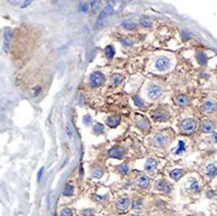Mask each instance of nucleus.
<instances>
[{
  "label": "nucleus",
  "mask_w": 217,
  "mask_h": 216,
  "mask_svg": "<svg viewBox=\"0 0 217 216\" xmlns=\"http://www.w3.org/2000/svg\"><path fill=\"white\" fill-rule=\"evenodd\" d=\"M170 65H171V61L166 56H160L155 62V68L158 71H165L170 67Z\"/></svg>",
  "instance_id": "nucleus-1"
},
{
  "label": "nucleus",
  "mask_w": 217,
  "mask_h": 216,
  "mask_svg": "<svg viewBox=\"0 0 217 216\" xmlns=\"http://www.w3.org/2000/svg\"><path fill=\"white\" fill-rule=\"evenodd\" d=\"M89 81H90V85L92 87H98L102 84V82L104 81V76L101 72H93L90 74L89 77Z\"/></svg>",
  "instance_id": "nucleus-2"
},
{
  "label": "nucleus",
  "mask_w": 217,
  "mask_h": 216,
  "mask_svg": "<svg viewBox=\"0 0 217 216\" xmlns=\"http://www.w3.org/2000/svg\"><path fill=\"white\" fill-rule=\"evenodd\" d=\"M147 94L151 99H157L161 96L162 89L160 86L156 85V84H151L147 89Z\"/></svg>",
  "instance_id": "nucleus-3"
},
{
  "label": "nucleus",
  "mask_w": 217,
  "mask_h": 216,
  "mask_svg": "<svg viewBox=\"0 0 217 216\" xmlns=\"http://www.w3.org/2000/svg\"><path fill=\"white\" fill-rule=\"evenodd\" d=\"M200 186H199V182L196 178L190 177L186 182V190L191 193H195V192L199 191Z\"/></svg>",
  "instance_id": "nucleus-4"
},
{
  "label": "nucleus",
  "mask_w": 217,
  "mask_h": 216,
  "mask_svg": "<svg viewBox=\"0 0 217 216\" xmlns=\"http://www.w3.org/2000/svg\"><path fill=\"white\" fill-rule=\"evenodd\" d=\"M112 10H113V4L112 2H109L108 4L105 6V8L102 10V12L100 13V15H99L98 19H97V25L100 24L104 19H106L107 17H108V15L112 12Z\"/></svg>",
  "instance_id": "nucleus-5"
},
{
  "label": "nucleus",
  "mask_w": 217,
  "mask_h": 216,
  "mask_svg": "<svg viewBox=\"0 0 217 216\" xmlns=\"http://www.w3.org/2000/svg\"><path fill=\"white\" fill-rule=\"evenodd\" d=\"M108 155L110 157H113V158L120 159L125 155V150L122 148V147L115 146V147H113V148H111L110 150H109Z\"/></svg>",
  "instance_id": "nucleus-6"
},
{
  "label": "nucleus",
  "mask_w": 217,
  "mask_h": 216,
  "mask_svg": "<svg viewBox=\"0 0 217 216\" xmlns=\"http://www.w3.org/2000/svg\"><path fill=\"white\" fill-rule=\"evenodd\" d=\"M169 115L163 109H157L153 112V118L155 121H159V122H162V121H165L168 119Z\"/></svg>",
  "instance_id": "nucleus-7"
},
{
  "label": "nucleus",
  "mask_w": 217,
  "mask_h": 216,
  "mask_svg": "<svg viewBox=\"0 0 217 216\" xmlns=\"http://www.w3.org/2000/svg\"><path fill=\"white\" fill-rule=\"evenodd\" d=\"M195 126H196V123L193 119H186L184 120L182 123H181V129L185 132H191V131L194 130Z\"/></svg>",
  "instance_id": "nucleus-8"
},
{
  "label": "nucleus",
  "mask_w": 217,
  "mask_h": 216,
  "mask_svg": "<svg viewBox=\"0 0 217 216\" xmlns=\"http://www.w3.org/2000/svg\"><path fill=\"white\" fill-rule=\"evenodd\" d=\"M168 142V137L166 136L163 133H159V134H156L154 136V143H155L156 146L162 147Z\"/></svg>",
  "instance_id": "nucleus-9"
},
{
  "label": "nucleus",
  "mask_w": 217,
  "mask_h": 216,
  "mask_svg": "<svg viewBox=\"0 0 217 216\" xmlns=\"http://www.w3.org/2000/svg\"><path fill=\"white\" fill-rule=\"evenodd\" d=\"M156 189L161 192H164V193H169L171 188H170V185L167 181H165V180H159V181L156 183Z\"/></svg>",
  "instance_id": "nucleus-10"
},
{
  "label": "nucleus",
  "mask_w": 217,
  "mask_h": 216,
  "mask_svg": "<svg viewBox=\"0 0 217 216\" xmlns=\"http://www.w3.org/2000/svg\"><path fill=\"white\" fill-rule=\"evenodd\" d=\"M129 205H130V200L127 197H122L117 201V208L120 211H125L128 209Z\"/></svg>",
  "instance_id": "nucleus-11"
},
{
  "label": "nucleus",
  "mask_w": 217,
  "mask_h": 216,
  "mask_svg": "<svg viewBox=\"0 0 217 216\" xmlns=\"http://www.w3.org/2000/svg\"><path fill=\"white\" fill-rule=\"evenodd\" d=\"M136 184L141 188H146L150 183V179L146 175H139L135 180Z\"/></svg>",
  "instance_id": "nucleus-12"
},
{
  "label": "nucleus",
  "mask_w": 217,
  "mask_h": 216,
  "mask_svg": "<svg viewBox=\"0 0 217 216\" xmlns=\"http://www.w3.org/2000/svg\"><path fill=\"white\" fill-rule=\"evenodd\" d=\"M11 38H12V31L9 28L5 29L4 31V51L5 52H8L9 49V44H10Z\"/></svg>",
  "instance_id": "nucleus-13"
},
{
  "label": "nucleus",
  "mask_w": 217,
  "mask_h": 216,
  "mask_svg": "<svg viewBox=\"0 0 217 216\" xmlns=\"http://www.w3.org/2000/svg\"><path fill=\"white\" fill-rule=\"evenodd\" d=\"M216 108H217V104L216 102L213 101V100H207V101L203 104V109H204V111L207 113L213 112Z\"/></svg>",
  "instance_id": "nucleus-14"
},
{
  "label": "nucleus",
  "mask_w": 217,
  "mask_h": 216,
  "mask_svg": "<svg viewBox=\"0 0 217 216\" xmlns=\"http://www.w3.org/2000/svg\"><path fill=\"white\" fill-rule=\"evenodd\" d=\"M205 174L209 177H213V176L217 175V166L213 163H210L206 166L205 169Z\"/></svg>",
  "instance_id": "nucleus-15"
},
{
  "label": "nucleus",
  "mask_w": 217,
  "mask_h": 216,
  "mask_svg": "<svg viewBox=\"0 0 217 216\" xmlns=\"http://www.w3.org/2000/svg\"><path fill=\"white\" fill-rule=\"evenodd\" d=\"M185 151H186V143H185L183 140H180L178 142L177 147L174 149V151H173V153H174L175 155H181V154H183Z\"/></svg>",
  "instance_id": "nucleus-16"
},
{
  "label": "nucleus",
  "mask_w": 217,
  "mask_h": 216,
  "mask_svg": "<svg viewBox=\"0 0 217 216\" xmlns=\"http://www.w3.org/2000/svg\"><path fill=\"white\" fill-rule=\"evenodd\" d=\"M157 167V161L154 158H148L145 162V169L147 171H153Z\"/></svg>",
  "instance_id": "nucleus-17"
},
{
  "label": "nucleus",
  "mask_w": 217,
  "mask_h": 216,
  "mask_svg": "<svg viewBox=\"0 0 217 216\" xmlns=\"http://www.w3.org/2000/svg\"><path fill=\"white\" fill-rule=\"evenodd\" d=\"M136 124H137V126L139 127V128H141V129H146V128H148V126H149L148 121L142 116H137V119H136Z\"/></svg>",
  "instance_id": "nucleus-18"
},
{
  "label": "nucleus",
  "mask_w": 217,
  "mask_h": 216,
  "mask_svg": "<svg viewBox=\"0 0 217 216\" xmlns=\"http://www.w3.org/2000/svg\"><path fill=\"white\" fill-rule=\"evenodd\" d=\"M119 122H120V117L119 116H110L106 121L107 125L110 127H116L119 124Z\"/></svg>",
  "instance_id": "nucleus-19"
},
{
  "label": "nucleus",
  "mask_w": 217,
  "mask_h": 216,
  "mask_svg": "<svg viewBox=\"0 0 217 216\" xmlns=\"http://www.w3.org/2000/svg\"><path fill=\"white\" fill-rule=\"evenodd\" d=\"M184 174V170L182 169H174L170 172V177L174 180H178L181 176Z\"/></svg>",
  "instance_id": "nucleus-20"
},
{
  "label": "nucleus",
  "mask_w": 217,
  "mask_h": 216,
  "mask_svg": "<svg viewBox=\"0 0 217 216\" xmlns=\"http://www.w3.org/2000/svg\"><path fill=\"white\" fill-rule=\"evenodd\" d=\"M175 102H176V103L178 104V105H180V106H185V105L188 104L189 100H188V98H187V96L179 95V96H177V97L175 98Z\"/></svg>",
  "instance_id": "nucleus-21"
},
{
  "label": "nucleus",
  "mask_w": 217,
  "mask_h": 216,
  "mask_svg": "<svg viewBox=\"0 0 217 216\" xmlns=\"http://www.w3.org/2000/svg\"><path fill=\"white\" fill-rule=\"evenodd\" d=\"M201 129H202L203 132H206V133H209L213 130V124L210 122V121L206 120L202 123L201 125Z\"/></svg>",
  "instance_id": "nucleus-22"
},
{
  "label": "nucleus",
  "mask_w": 217,
  "mask_h": 216,
  "mask_svg": "<svg viewBox=\"0 0 217 216\" xmlns=\"http://www.w3.org/2000/svg\"><path fill=\"white\" fill-rule=\"evenodd\" d=\"M103 175V169L101 167H95L91 170V176L94 178H101Z\"/></svg>",
  "instance_id": "nucleus-23"
},
{
  "label": "nucleus",
  "mask_w": 217,
  "mask_h": 216,
  "mask_svg": "<svg viewBox=\"0 0 217 216\" xmlns=\"http://www.w3.org/2000/svg\"><path fill=\"white\" fill-rule=\"evenodd\" d=\"M114 54H115V50L114 48H113V46L109 45V46H107L106 48H105V55H106L107 58L111 59V58L114 56Z\"/></svg>",
  "instance_id": "nucleus-24"
},
{
  "label": "nucleus",
  "mask_w": 217,
  "mask_h": 216,
  "mask_svg": "<svg viewBox=\"0 0 217 216\" xmlns=\"http://www.w3.org/2000/svg\"><path fill=\"white\" fill-rule=\"evenodd\" d=\"M73 192H74L73 186H72L71 184H67L63 190V195L64 196H71V195H73Z\"/></svg>",
  "instance_id": "nucleus-25"
},
{
  "label": "nucleus",
  "mask_w": 217,
  "mask_h": 216,
  "mask_svg": "<svg viewBox=\"0 0 217 216\" xmlns=\"http://www.w3.org/2000/svg\"><path fill=\"white\" fill-rule=\"evenodd\" d=\"M197 60H198V62L200 64H205L207 61V57L206 55H205L204 53L202 52H199L198 54H197Z\"/></svg>",
  "instance_id": "nucleus-26"
},
{
  "label": "nucleus",
  "mask_w": 217,
  "mask_h": 216,
  "mask_svg": "<svg viewBox=\"0 0 217 216\" xmlns=\"http://www.w3.org/2000/svg\"><path fill=\"white\" fill-rule=\"evenodd\" d=\"M118 171L120 172L122 175H125V174L128 173L129 168H128V166H127L126 164H121V165L118 166Z\"/></svg>",
  "instance_id": "nucleus-27"
},
{
  "label": "nucleus",
  "mask_w": 217,
  "mask_h": 216,
  "mask_svg": "<svg viewBox=\"0 0 217 216\" xmlns=\"http://www.w3.org/2000/svg\"><path fill=\"white\" fill-rule=\"evenodd\" d=\"M93 131H94V133H96V134H101V133H103V131H104V127H103L102 124L97 123L94 126V128H93Z\"/></svg>",
  "instance_id": "nucleus-28"
},
{
  "label": "nucleus",
  "mask_w": 217,
  "mask_h": 216,
  "mask_svg": "<svg viewBox=\"0 0 217 216\" xmlns=\"http://www.w3.org/2000/svg\"><path fill=\"white\" fill-rule=\"evenodd\" d=\"M72 210L70 208H63L60 212V216H72Z\"/></svg>",
  "instance_id": "nucleus-29"
},
{
  "label": "nucleus",
  "mask_w": 217,
  "mask_h": 216,
  "mask_svg": "<svg viewBox=\"0 0 217 216\" xmlns=\"http://www.w3.org/2000/svg\"><path fill=\"white\" fill-rule=\"evenodd\" d=\"M140 22H141V24L143 25V26H145V27H149V26H151V24H152L151 20L148 19V18H142Z\"/></svg>",
  "instance_id": "nucleus-30"
},
{
  "label": "nucleus",
  "mask_w": 217,
  "mask_h": 216,
  "mask_svg": "<svg viewBox=\"0 0 217 216\" xmlns=\"http://www.w3.org/2000/svg\"><path fill=\"white\" fill-rule=\"evenodd\" d=\"M99 2H100V0H91V2H90V8L92 9V10H95V9H96L97 7H98Z\"/></svg>",
  "instance_id": "nucleus-31"
},
{
  "label": "nucleus",
  "mask_w": 217,
  "mask_h": 216,
  "mask_svg": "<svg viewBox=\"0 0 217 216\" xmlns=\"http://www.w3.org/2000/svg\"><path fill=\"white\" fill-rule=\"evenodd\" d=\"M121 80H122V76L121 75H114L113 76V84L114 85H118L119 83L121 82Z\"/></svg>",
  "instance_id": "nucleus-32"
},
{
  "label": "nucleus",
  "mask_w": 217,
  "mask_h": 216,
  "mask_svg": "<svg viewBox=\"0 0 217 216\" xmlns=\"http://www.w3.org/2000/svg\"><path fill=\"white\" fill-rule=\"evenodd\" d=\"M133 101L137 106L143 105V101L141 100V98H139V96H133Z\"/></svg>",
  "instance_id": "nucleus-33"
},
{
  "label": "nucleus",
  "mask_w": 217,
  "mask_h": 216,
  "mask_svg": "<svg viewBox=\"0 0 217 216\" xmlns=\"http://www.w3.org/2000/svg\"><path fill=\"white\" fill-rule=\"evenodd\" d=\"M133 208H135V209H138V208H140L142 206V201L140 199H137L135 200V201L133 202Z\"/></svg>",
  "instance_id": "nucleus-34"
},
{
  "label": "nucleus",
  "mask_w": 217,
  "mask_h": 216,
  "mask_svg": "<svg viewBox=\"0 0 217 216\" xmlns=\"http://www.w3.org/2000/svg\"><path fill=\"white\" fill-rule=\"evenodd\" d=\"M123 26H124L125 28H127V29H132V28L135 27V25L132 24V23H129V22H124L123 23Z\"/></svg>",
  "instance_id": "nucleus-35"
},
{
  "label": "nucleus",
  "mask_w": 217,
  "mask_h": 216,
  "mask_svg": "<svg viewBox=\"0 0 217 216\" xmlns=\"http://www.w3.org/2000/svg\"><path fill=\"white\" fill-rule=\"evenodd\" d=\"M32 1H33V0H24V1H23V3L21 4V8H25V7H27L31 2H32Z\"/></svg>",
  "instance_id": "nucleus-36"
},
{
  "label": "nucleus",
  "mask_w": 217,
  "mask_h": 216,
  "mask_svg": "<svg viewBox=\"0 0 217 216\" xmlns=\"http://www.w3.org/2000/svg\"><path fill=\"white\" fill-rule=\"evenodd\" d=\"M83 215H85V216H88V215H90V214H92L93 213V211L92 210H90V209H87V210H84L83 212Z\"/></svg>",
  "instance_id": "nucleus-37"
},
{
  "label": "nucleus",
  "mask_w": 217,
  "mask_h": 216,
  "mask_svg": "<svg viewBox=\"0 0 217 216\" xmlns=\"http://www.w3.org/2000/svg\"><path fill=\"white\" fill-rule=\"evenodd\" d=\"M84 123H86V124L88 125L89 123H90V117H89V116L84 117Z\"/></svg>",
  "instance_id": "nucleus-38"
},
{
  "label": "nucleus",
  "mask_w": 217,
  "mask_h": 216,
  "mask_svg": "<svg viewBox=\"0 0 217 216\" xmlns=\"http://www.w3.org/2000/svg\"><path fill=\"white\" fill-rule=\"evenodd\" d=\"M42 173H43V168H41L40 171H39V173H38V181H40L41 177H42Z\"/></svg>",
  "instance_id": "nucleus-39"
},
{
  "label": "nucleus",
  "mask_w": 217,
  "mask_h": 216,
  "mask_svg": "<svg viewBox=\"0 0 217 216\" xmlns=\"http://www.w3.org/2000/svg\"><path fill=\"white\" fill-rule=\"evenodd\" d=\"M81 10H82V11H86V10H87V7H86V4H81Z\"/></svg>",
  "instance_id": "nucleus-40"
},
{
  "label": "nucleus",
  "mask_w": 217,
  "mask_h": 216,
  "mask_svg": "<svg viewBox=\"0 0 217 216\" xmlns=\"http://www.w3.org/2000/svg\"><path fill=\"white\" fill-rule=\"evenodd\" d=\"M213 195H214V194H213L212 191H208V193H207V196H208V197H212Z\"/></svg>",
  "instance_id": "nucleus-41"
},
{
  "label": "nucleus",
  "mask_w": 217,
  "mask_h": 216,
  "mask_svg": "<svg viewBox=\"0 0 217 216\" xmlns=\"http://www.w3.org/2000/svg\"><path fill=\"white\" fill-rule=\"evenodd\" d=\"M213 140H214L215 142H217V133H215V134L213 135Z\"/></svg>",
  "instance_id": "nucleus-42"
},
{
  "label": "nucleus",
  "mask_w": 217,
  "mask_h": 216,
  "mask_svg": "<svg viewBox=\"0 0 217 216\" xmlns=\"http://www.w3.org/2000/svg\"><path fill=\"white\" fill-rule=\"evenodd\" d=\"M129 216H139V215H138V214H130Z\"/></svg>",
  "instance_id": "nucleus-43"
}]
</instances>
